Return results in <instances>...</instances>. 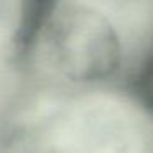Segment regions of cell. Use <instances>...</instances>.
I'll use <instances>...</instances> for the list:
<instances>
[{"mask_svg": "<svg viewBox=\"0 0 153 153\" xmlns=\"http://www.w3.org/2000/svg\"><path fill=\"white\" fill-rule=\"evenodd\" d=\"M128 89L137 105L153 119V51L143 58L135 69Z\"/></svg>", "mask_w": 153, "mask_h": 153, "instance_id": "7a4b0ae2", "label": "cell"}, {"mask_svg": "<svg viewBox=\"0 0 153 153\" xmlns=\"http://www.w3.org/2000/svg\"><path fill=\"white\" fill-rule=\"evenodd\" d=\"M38 33L45 66L71 82H104L120 68L119 35L100 12L91 7H53Z\"/></svg>", "mask_w": 153, "mask_h": 153, "instance_id": "6da1fadb", "label": "cell"}]
</instances>
